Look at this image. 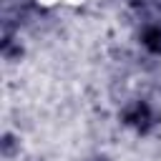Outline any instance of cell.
I'll list each match as a JSON object with an SVG mask.
<instances>
[{"mask_svg":"<svg viewBox=\"0 0 161 161\" xmlns=\"http://www.w3.org/2000/svg\"><path fill=\"white\" fill-rule=\"evenodd\" d=\"M123 123L136 128L138 133H148L153 126H156V111L146 103V101H133L131 106L123 108Z\"/></svg>","mask_w":161,"mask_h":161,"instance_id":"obj_1","label":"cell"},{"mask_svg":"<svg viewBox=\"0 0 161 161\" xmlns=\"http://www.w3.org/2000/svg\"><path fill=\"white\" fill-rule=\"evenodd\" d=\"M141 43L148 53L161 55V25H146L141 33Z\"/></svg>","mask_w":161,"mask_h":161,"instance_id":"obj_2","label":"cell"}]
</instances>
